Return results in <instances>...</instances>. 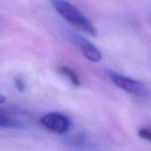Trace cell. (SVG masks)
<instances>
[{"mask_svg": "<svg viewBox=\"0 0 151 151\" xmlns=\"http://www.w3.org/2000/svg\"><path fill=\"white\" fill-rule=\"evenodd\" d=\"M107 74L111 81L125 92L137 97H143L148 95V88L142 82L113 71L108 72Z\"/></svg>", "mask_w": 151, "mask_h": 151, "instance_id": "7a4b0ae2", "label": "cell"}, {"mask_svg": "<svg viewBox=\"0 0 151 151\" xmlns=\"http://www.w3.org/2000/svg\"><path fill=\"white\" fill-rule=\"evenodd\" d=\"M58 73H61L63 76L66 77V79L75 87H79L81 85V81L80 78L78 76V74L76 73L75 71H73L72 68L65 66V65H61L58 67Z\"/></svg>", "mask_w": 151, "mask_h": 151, "instance_id": "8992f818", "label": "cell"}, {"mask_svg": "<svg viewBox=\"0 0 151 151\" xmlns=\"http://www.w3.org/2000/svg\"><path fill=\"white\" fill-rule=\"evenodd\" d=\"M55 11L68 23L79 30L96 37L97 29L94 24L73 4L66 0H50Z\"/></svg>", "mask_w": 151, "mask_h": 151, "instance_id": "6da1fadb", "label": "cell"}, {"mask_svg": "<svg viewBox=\"0 0 151 151\" xmlns=\"http://www.w3.org/2000/svg\"><path fill=\"white\" fill-rule=\"evenodd\" d=\"M70 38L80 50L83 57L86 58L88 61L93 63H98L103 59V54L100 50L87 38H84L81 35L73 33L70 35Z\"/></svg>", "mask_w": 151, "mask_h": 151, "instance_id": "277c9868", "label": "cell"}, {"mask_svg": "<svg viewBox=\"0 0 151 151\" xmlns=\"http://www.w3.org/2000/svg\"><path fill=\"white\" fill-rule=\"evenodd\" d=\"M0 127L2 128L8 129H21L24 127V125L18 121L17 119H12L7 114H4L3 111L0 113Z\"/></svg>", "mask_w": 151, "mask_h": 151, "instance_id": "5b68a950", "label": "cell"}, {"mask_svg": "<svg viewBox=\"0 0 151 151\" xmlns=\"http://www.w3.org/2000/svg\"><path fill=\"white\" fill-rule=\"evenodd\" d=\"M40 123L46 129L57 134L66 133L71 127V121L68 117L58 112L45 114L41 118Z\"/></svg>", "mask_w": 151, "mask_h": 151, "instance_id": "3957f363", "label": "cell"}, {"mask_svg": "<svg viewBox=\"0 0 151 151\" xmlns=\"http://www.w3.org/2000/svg\"><path fill=\"white\" fill-rule=\"evenodd\" d=\"M138 135L147 141V142H150L151 143V129L150 128H148V127H143V128H141L139 131H138Z\"/></svg>", "mask_w": 151, "mask_h": 151, "instance_id": "52a82bcc", "label": "cell"}, {"mask_svg": "<svg viewBox=\"0 0 151 151\" xmlns=\"http://www.w3.org/2000/svg\"><path fill=\"white\" fill-rule=\"evenodd\" d=\"M15 86H16V88H17V89L19 91V92H22V91H24V89H25V82H24V81L21 79V78H16L15 79Z\"/></svg>", "mask_w": 151, "mask_h": 151, "instance_id": "ba28073f", "label": "cell"}]
</instances>
